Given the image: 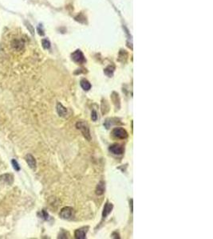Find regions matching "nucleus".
<instances>
[{"instance_id": "423d86ee", "label": "nucleus", "mask_w": 213, "mask_h": 239, "mask_svg": "<svg viewBox=\"0 0 213 239\" xmlns=\"http://www.w3.org/2000/svg\"><path fill=\"white\" fill-rule=\"evenodd\" d=\"M0 182L7 184V185H11L14 183V175L11 174H3L0 175Z\"/></svg>"}, {"instance_id": "dca6fc26", "label": "nucleus", "mask_w": 213, "mask_h": 239, "mask_svg": "<svg viewBox=\"0 0 213 239\" xmlns=\"http://www.w3.org/2000/svg\"><path fill=\"white\" fill-rule=\"evenodd\" d=\"M113 71H114V67H111V66H109L105 70V73L109 77H112L113 76Z\"/></svg>"}, {"instance_id": "f3484780", "label": "nucleus", "mask_w": 213, "mask_h": 239, "mask_svg": "<svg viewBox=\"0 0 213 239\" xmlns=\"http://www.w3.org/2000/svg\"><path fill=\"white\" fill-rule=\"evenodd\" d=\"M11 164H12V166H13L14 169L15 170L16 172H19L20 171V167H19V164H18V162L16 161V159H13L11 160Z\"/></svg>"}, {"instance_id": "4be33fe9", "label": "nucleus", "mask_w": 213, "mask_h": 239, "mask_svg": "<svg viewBox=\"0 0 213 239\" xmlns=\"http://www.w3.org/2000/svg\"><path fill=\"white\" fill-rule=\"evenodd\" d=\"M130 202H131V203H130V204H131V211L132 212V199L130 200Z\"/></svg>"}, {"instance_id": "f03ea898", "label": "nucleus", "mask_w": 213, "mask_h": 239, "mask_svg": "<svg viewBox=\"0 0 213 239\" xmlns=\"http://www.w3.org/2000/svg\"><path fill=\"white\" fill-rule=\"evenodd\" d=\"M59 216L62 219H66V220L71 219L74 216V210H73V207H64V208H62L61 210V211L59 213Z\"/></svg>"}, {"instance_id": "39448f33", "label": "nucleus", "mask_w": 213, "mask_h": 239, "mask_svg": "<svg viewBox=\"0 0 213 239\" xmlns=\"http://www.w3.org/2000/svg\"><path fill=\"white\" fill-rule=\"evenodd\" d=\"M72 59L73 62H75L76 63H78V64H83L86 62V58L84 56L83 53L81 50H76L73 54H72Z\"/></svg>"}, {"instance_id": "4468645a", "label": "nucleus", "mask_w": 213, "mask_h": 239, "mask_svg": "<svg viewBox=\"0 0 213 239\" xmlns=\"http://www.w3.org/2000/svg\"><path fill=\"white\" fill-rule=\"evenodd\" d=\"M112 100H113V102L115 105V107L119 109L120 108V99H119V95L116 93H113L112 94Z\"/></svg>"}, {"instance_id": "2eb2a0df", "label": "nucleus", "mask_w": 213, "mask_h": 239, "mask_svg": "<svg viewBox=\"0 0 213 239\" xmlns=\"http://www.w3.org/2000/svg\"><path fill=\"white\" fill-rule=\"evenodd\" d=\"M113 121H114V118L107 119V120L105 121V123H104V126H105L106 128H110L113 124H117V121L113 122Z\"/></svg>"}, {"instance_id": "0eeeda50", "label": "nucleus", "mask_w": 213, "mask_h": 239, "mask_svg": "<svg viewBox=\"0 0 213 239\" xmlns=\"http://www.w3.org/2000/svg\"><path fill=\"white\" fill-rule=\"evenodd\" d=\"M26 161H27L28 166L30 167L31 169H35L36 168V166H37V163H36V159L32 155L30 154H27L26 157Z\"/></svg>"}, {"instance_id": "7ed1b4c3", "label": "nucleus", "mask_w": 213, "mask_h": 239, "mask_svg": "<svg viewBox=\"0 0 213 239\" xmlns=\"http://www.w3.org/2000/svg\"><path fill=\"white\" fill-rule=\"evenodd\" d=\"M112 134L115 138L121 139V140H124L128 137V132H126V130L121 127L113 128L112 131Z\"/></svg>"}, {"instance_id": "20e7f679", "label": "nucleus", "mask_w": 213, "mask_h": 239, "mask_svg": "<svg viewBox=\"0 0 213 239\" xmlns=\"http://www.w3.org/2000/svg\"><path fill=\"white\" fill-rule=\"evenodd\" d=\"M109 151L113 155H117V156H121L124 153V146L119 144H113L112 145L109 146Z\"/></svg>"}, {"instance_id": "f257e3e1", "label": "nucleus", "mask_w": 213, "mask_h": 239, "mask_svg": "<svg viewBox=\"0 0 213 239\" xmlns=\"http://www.w3.org/2000/svg\"><path fill=\"white\" fill-rule=\"evenodd\" d=\"M76 128L77 129H78L81 132L82 135L87 140L90 141L91 140V134H90V131H89V125L87 124L86 122L85 121H78L77 124H76Z\"/></svg>"}, {"instance_id": "f8f14e48", "label": "nucleus", "mask_w": 213, "mask_h": 239, "mask_svg": "<svg viewBox=\"0 0 213 239\" xmlns=\"http://www.w3.org/2000/svg\"><path fill=\"white\" fill-rule=\"evenodd\" d=\"M12 47H13L15 50H21L24 47V42L22 40H14L12 42Z\"/></svg>"}, {"instance_id": "412c9836", "label": "nucleus", "mask_w": 213, "mask_h": 239, "mask_svg": "<svg viewBox=\"0 0 213 239\" xmlns=\"http://www.w3.org/2000/svg\"><path fill=\"white\" fill-rule=\"evenodd\" d=\"M68 237L66 236V232L65 230H62L61 232H60L59 236H58V238H67Z\"/></svg>"}, {"instance_id": "6ab92c4d", "label": "nucleus", "mask_w": 213, "mask_h": 239, "mask_svg": "<svg viewBox=\"0 0 213 239\" xmlns=\"http://www.w3.org/2000/svg\"><path fill=\"white\" fill-rule=\"evenodd\" d=\"M41 218H43L44 220H47V219H48L49 215L47 214V212H46L45 210H42V212H41Z\"/></svg>"}, {"instance_id": "1a4fd4ad", "label": "nucleus", "mask_w": 213, "mask_h": 239, "mask_svg": "<svg viewBox=\"0 0 213 239\" xmlns=\"http://www.w3.org/2000/svg\"><path fill=\"white\" fill-rule=\"evenodd\" d=\"M88 230L86 228H81L76 230L74 232V237L77 239H85L86 238V233Z\"/></svg>"}, {"instance_id": "6e6552de", "label": "nucleus", "mask_w": 213, "mask_h": 239, "mask_svg": "<svg viewBox=\"0 0 213 239\" xmlns=\"http://www.w3.org/2000/svg\"><path fill=\"white\" fill-rule=\"evenodd\" d=\"M113 208V205L110 202H106L105 204V207H104V209H103V212H102V218L103 219H105V218L108 217V215L112 212Z\"/></svg>"}, {"instance_id": "9d476101", "label": "nucleus", "mask_w": 213, "mask_h": 239, "mask_svg": "<svg viewBox=\"0 0 213 239\" xmlns=\"http://www.w3.org/2000/svg\"><path fill=\"white\" fill-rule=\"evenodd\" d=\"M56 108L57 113L59 115V116H61V117H65L66 116V115H67V108L64 107L61 103L58 102L57 104Z\"/></svg>"}, {"instance_id": "a211bd4d", "label": "nucleus", "mask_w": 213, "mask_h": 239, "mask_svg": "<svg viewBox=\"0 0 213 239\" xmlns=\"http://www.w3.org/2000/svg\"><path fill=\"white\" fill-rule=\"evenodd\" d=\"M42 46L44 49H50V42L47 39H43L42 41Z\"/></svg>"}, {"instance_id": "aec40b11", "label": "nucleus", "mask_w": 213, "mask_h": 239, "mask_svg": "<svg viewBox=\"0 0 213 239\" xmlns=\"http://www.w3.org/2000/svg\"><path fill=\"white\" fill-rule=\"evenodd\" d=\"M97 118H98V116H97V112H96L95 110L92 111V113H91L92 121H97Z\"/></svg>"}, {"instance_id": "ddd939ff", "label": "nucleus", "mask_w": 213, "mask_h": 239, "mask_svg": "<svg viewBox=\"0 0 213 239\" xmlns=\"http://www.w3.org/2000/svg\"><path fill=\"white\" fill-rule=\"evenodd\" d=\"M81 87L85 90V91H89L91 89V84L89 83V81H87L86 79H82L81 81Z\"/></svg>"}, {"instance_id": "9b49d317", "label": "nucleus", "mask_w": 213, "mask_h": 239, "mask_svg": "<svg viewBox=\"0 0 213 239\" xmlns=\"http://www.w3.org/2000/svg\"><path fill=\"white\" fill-rule=\"evenodd\" d=\"M105 183L104 181H101L100 183H98L96 188V194L97 195H102L103 194L105 193Z\"/></svg>"}]
</instances>
